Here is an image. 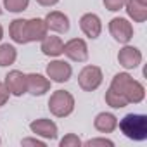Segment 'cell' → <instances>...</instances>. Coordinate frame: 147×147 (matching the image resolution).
<instances>
[{"label":"cell","instance_id":"d6986e66","mask_svg":"<svg viewBox=\"0 0 147 147\" xmlns=\"http://www.w3.org/2000/svg\"><path fill=\"white\" fill-rule=\"evenodd\" d=\"M18 59V52L12 45L9 43H4V45H0V66H11L14 64Z\"/></svg>","mask_w":147,"mask_h":147},{"label":"cell","instance_id":"7402d4cb","mask_svg":"<svg viewBox=\"0 0 147 147\" xmlns=\"http://www.w3.org/2000/svg\"><path fill=\"white\" fill-rule=\"evenodd\" d=\"M82 140L78 138V135L75 133H67L62 140H61V147H80Z\"/></svg>","mask_w":147,"mask_h":147},{"label":"cell","instance_id":"cb8c5ba5","mask_svg":"<svg viewBox=\"0 0 147 147\" xmlns=\"http://www.w3.org/2000/svg\"><path fill=\"white\" fill-rule=\"evenodd\" d=\"M85 145H87V147H95V145H107V147H113L114 142H113V140H107V138H90Z\"/></svg>","mask_w":147,"mask_h":147},{"label":"cell","instance_id":"f1b7e54d","mask_svg":"<svg viewBox=\"0 0 147 147\" xmlns=\"http://www.w3.org/2000/svg\"><path fill=\"white\" fill-rule=\"evenodd\" d=\"M2 36H4V30H2V26H0V40H2Z\"/></svg>","mask_w":147,"mask_h":147},{"label":"cell","instance_id":"9c48e42d","mask_svg":"<svg viewBox=\"0 0 147 147\" xmlns=\"http://www.w3.org/2000/svg\"><path fill=\"white\" fill-rule=\"evenodd\" d=\"M80 28H82V31H83L88 38H92V40L99 38V35H100V31H102V24H100L99 16H97V14H92V12L82 16V19H80Z\"/></svg>","mask_w":147,"mask_h":147},{"label":"cell","instance_id":"f546056e","mask_svg":"<svg viewBox=\"0 0 147 147\" xmlns=\"http://www.w3.org/2000/svg\"><path fill=\"white\" fill-rule=\"evenodd\" d=\"M0 14H2V9H0Z\"/></svg>","mask_w":147,"mask_h":147},{"label":"cell","instance_id":"5bb4252c","mask_svg":"<svg viewBox=\"0 0 147 147\" xmlns=\"http://www.w3.org/2000/svg\"><path fill=\"white\" fill-rule=\"evenodd\" d=\"M45 24L49 30L52 31H57V33H66L69 30V19L66 14L59 12V11H54V12H49L47 18H45Z\"/></svg>","mask_w":147,"mask_h":147},{"label":"cell","instance_id":"9a60e30c","mask_svg":"<svg viewBox=\"0 0 147 147\" xmlns=\"http://www.w3.org/2000/svg\"><path fill=\"white\" fill-rule=\"evenodd\" d=\"M94 126L100 133H111L118 126V118L111 113H100V114H97V118L94 121Z\"/></svg>","mask_w":147,"mask_h":147},{"label":"cell","instance_id":"277c9868","mask_svg":"<svg viewBox=\"0 0 147 147\" xmlns=\"http://www.w3.org/2000/svg\"><path fill=\"white\" fill-rule=\"evenodd\" d=\"M78 83L85 92H94L100 87L102 83V71L97 66H85L80 75H78Z\"/></svg>","mask_w":147,"mask_h":147},{"label":"cell","instance_id":"7c38bea8","mask_svg":"<svg viewBox=\"0 0 147 147\" xmlns=\"http://www.w3.org/2000/svg\"><path fill=\"white\" fill-rule=\"evenodd\" d=\"M26 88L31 95H43L50 90V82L42 75L31 73V75H26Z\"/></svg>","mask_w":147,"mask_h":147},{"label":"cell","instance_id":"603a6c76","mask_svg":"<svg viewBox=\"0 0 147 147\" xmlns=\"http://www.w3.org/2000/svg\"><path fill=\"white\" fill-rule=\"evenodd\" d=\"M125 4H126V0H104L106 9H107V11H113V12H116V11L123 9V7H125Z\"/></svg>","mask_w":147,"mask_h":147},{"label":"cell","instance_id":"e0dca14e","mask_svg":"<svg viewBox=\"0 0 147 147\" xmlns=\"http://www.w3.org/2000/svg\"><path fill=\"white\" fill-rule=\"evenodd\" d=\"M11 38L16 43H28V35H26V19H14L9 26Z\"/></svg>","mask_w":147,"mask_h":147},{"label":"cell","instance_id":"2e32d148","mask_svg":"<svg viewBox=\"0 0 147 147\" xmlns=\"http://www.w3.org/2000/svg\"><path fill=\"white\" fill-rule=\"evenodd\" d=\"M62 50H64V43H62V40L59 36H52L50 35V36H45L42 40V52L45 55L57 57V55L62 54Z\"/></svg>","mask_w":147,"mask_h":147},{"label":"cell","instance_id":"ac0fdd59","mask_svg":"<svg viewBox=\"0 0 147 147\" xmlns=\"http://www.w3.org/2000/svg\"><path fill=\"white\" fill-rule=\"evenodd\" d=\"M126 12L135 23H144L147 19V5L138 4L137 0H126Z\"/></svg>","mask_w":147,"mask_h":147},{"label":"cell","instance_id":"7a4b0ae2","mask_svg":"<svg viewBox=\"0 0 147 147\" xmlns=\"http://www.w3.org/2000/svg\"><path fill=\"white\" fill-rule=\"evenodd\" d=\"M119 130L125 137L131 140H145L147 138V118L144 114H126L119 121Z\"/></svg>","mask_w":147,"mask_h":147},{"label":"cell","instance_id":"4fadbf2b","mask_svg":"<svg viewBox=\"0 0 147 147\" xmlns=\"http://www.w3.org/2000/svg\"><path fill=\"white\" fill-rule=\"evenodd\" d=\"M47 24H45V19H40V18H35V19H30L26 21V35H28V42H38V40H43L47 36Z\"/></svg>","mask_w":147,"mask_h":147},{"label":"cell","instance_id":"3957f363","mask_svg":"<svg viewBox=\"0 0 147 147\" xmlns=\"http://www.w3.org/2000/svg\"><path fill=\"white\" fill-rule=\"evenodd\" d=\"M49 109L57 118H66L75 109V99L66 90H57L49 99Z\"/></svg>","mask_w":147,"mask_h":147},{"label":"cell","instance_id":"30bf717a","mask_svg":"<svg viewBox=\"0 0 147 147\" xmlns=\"http://www.w3.org/2000/svg\"><path fill=\"white\" fill-rule=\"evenodd\" d=\"M118 61H119V64H121L125 69H135V67L142 62V54H140V50H138L137 47L126 45V47H123V49L119 50Z\"/></svg>","mask_w":147,"mask_h":147},{"label":"cell","instance_id":"ffe728a7","mask_svg":"<svg viewBox=\"0 0 147 147\" xmlns=\"http://www.w3.org/2000/svg\"><path fill=\"white\" fill-rule=\"evenodd\" d=\"M106 102H107V106H111L114 109H121V107H126L128 106V100L123 95H119L114 90H111V88L106 92Z\"/></svg>","mask_w":147,"mask_h":147},{"label":"cell","instance_id":"44dd1931","mask_svg":"<svg viewBox=\"0 0 147 147\" xmlns=\"http://www.w3.org/2000/svg\"><path fill=\"white\" fill-rule=\"evenodd\" d=\"M30 0H4V5L9 12H23L28 9Z\"/></svg>","mask_w":147,"mask_h":147},{"label":"cell","instance_id":"d4e9b609","mask_svg":"<svg viewBox=\"0 0 147 147\" xmlns=\"http://www.w3.org/2000/svg\"><path fill=\"white\" fill-rule=\"evenodd\" d=\"M7 100H9V90L5 83H0V106H4Z\"/></svg>","mask_w":147,"mask_h":147},{"label":"cell","instance_id":"5b68a950","mask_svg":"<svg viewBox=\"0 0 147 147\" xmlns=\"http://www.w3.org/2000/svg\"><path fill=\"white\" fill-rule=\"evenodd\" d=\"M109 33L119 43H128L133 36V28L125 18H114L109 23Z\"/></svg>","mask_w":147,"mask_h":147},{"label":"cell","instance_id":"6da1fadb","mask_svg":"<svg viewBox=\"0 0 147 147\" xmlns=\"http://www.w3.org/2000/svg\"><path fill=\"white\" fill-rule=\"evenodd\" d=\"M109 88L114 90L116 94L123 95V97L128 100V104H130V102L138 104V102H142L144 97H145V88H144V85L138 83L137 80H133L128 73H118V75L113 78Z\"/></svg>","mask_w":147,"mask_h":147},{"label":"cell","instance_id":"8fae6325","mask_svg":"<svg viewBox=\"0 0 147 147\" xmlns=\"http://www.w3.org/2000/svg\"><path fill=\"white\" fill-rule=\"evenodd\" d=\"M30 128L35 135H40L43 138H50V140L57 138V125L50 119H45V118L35 119V121H31Z\"/></svg>","mask_w":147,"mask_h":147},{"label":"cell","instance_id":"83f0119b","mask_svg":"<svg viewBox=\"0 0 147 147\" xmlns=\"http://www.w3.org/2000/svg\"><path fill=\"white\" fill-rule=\"evenodd\" d=\"M138 4H142V5H147V0H137Z\"/></svg>","mask_w":147,"mask_h":147},{"label":"cell","instance_id":"52a82bcc","mask_svg":"<svg viewBox=\"0 0 147 147\" xmlns=\"http://www.w3.org/2000/svg\"><path fill=\"white\" fill-rule=\"evenodd\" d=\"M71 73H73L71 66H69L67 62H64V61H52V62L47 66V75H49V78H50L52 82H55V83H64V82H67V80L71 78Z\"/></svg>","mask_w":147,"mask_h":147},{"label":"cell","instance_id":"ba28073f","mask_svg":"<svg viewBox=\"0 0 147 147\" xmlns=\"http://www.w3.org/2000/svg\"><path fill=\"white\" fill-rule=\"evenodd\" d=\"M5 87H7L9 94H12L16 97H21L23 94L28 92V88H26V75H23V73L18 71V69L11 71L5 76Z\"/></svg>","mask_w":147,"mask_h":147},{"label":"cell","instance_id":"484cf974","mask_svg":"<svg viewBox=\"0 0 147 147\" xmlns=\"http://www.w3.org/2000/svg\"><path fill=\"white\" fill-rule=\"evenodd\" d=\"M23 145H36V147H45V144L42 140H36V138H24L21 142Z\"/></svg>","mask_w":147,"mask_h":147},{"label":"cell","instance_id":"8992f818","mask_svg":"<svg viewBox=\"0 0 147 147\" xmlns=\"http://www.w3.org/2000/svg\"><path fill=\"white\" fill-rule=\"evenodd\" d=\"M62 54H66L71 61L85 62L88 59V47H87L85 40H82V38H73L67 43H64Z\"/></svg>","mask_w":147,"mask_h":147},{"label":"cell","instance_id":"4316f807","mask_svg":"<svg viewBox=\"0 0 147 147\" xmlns=\"http://www.w3.org/2000/svg\"><path fill=\"white\" fill-rule=\"evenodd\" d=\"M36 2H38L40 5H43V7H50V5H55L59 0H36Z\"/></svg>","mask_w":147,"mask_h":147}]
</instances>
